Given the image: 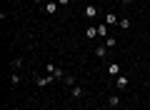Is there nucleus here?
I'll list each match as a JSON object with an SVG mask.
<instances>
[{
  "label": "nucleus",
  "mask_w": 150,
  "mask_h": 110,
  "mask_svg": "<svg viewBox=\"0 0 150 110\" xmlns=\"http://www.w3.org/2000/svg\"><path fill=\"white\" fill-rule=\"evenodd\" d=\"M85 38H88V40L98 38V28H88V30H85Z\"/></svg>",
  "instance_id": "12"
},
{
  "label": "nucleus",
  "mask_w": 150,
  "mask_h": 110,
  "mask_svg": "<svg viewBox=\"0 0 150 110\" xmlns=\"http://www.w3.org/2000/svg\"><path fill=\"white\" fill-rule=\"evenodd\" d=\"M18 83H20V75L13 73V75H10V85H18Z\"/></svg>",
  "instance_id": "16"
},
{
  "label": "nucleus",
  "mask_w": 150,
  "mask_h": 110,
  "mask_svg": "<svg viewBox=\"0 0 150 110\" xmlns=\"http://www.w3.org/2000/svg\"><path fill=\"white\" fill-rule=\"evenodd\" d=\"M20 65H23V58H15V60H13V68H15V70L20 68Z\"/></svg>",
  "instance_id": "17"
},
{
  "label": "nucleus",
  "mask_w": 150,
  "mask_h": 110,
  "mask_svg": "<svg viewBox=\"0 0 150 110\" xmlns=\"http://www.w3.org/2000/svg\"><path fill=\"white\" fill-rule=\"evenodd\" d=\"M115 45H118V40H115L112 35H108L105 38V48H115Z\"/></svg>",
  "instance_id": "14"
},
{
  "label": "nucleus",
  "mask_w": 150,
  "mask_h": 110,
  "mask_svg": "<svg viewBox=\"0 0 150 110\" xmlns=\"http://www.w3.org/2000/svg\"><path fill=\"white\" fill-rule=\"evenodd\" d=\"M65 85H70V88H73V85H78V83H75V78H73V75H65Z\"/></svg>",
  "instance_id": "15"
},
{
  "label": "nucleus",
  "mask_w": 150,
  "mask_h": 110,
  "mask_svg": "<svg viewBox=\"0 0 150 110\" xmlns=\"http://www.w3.org/2000/svg\"><path fill=\"white\" fill-rule=\"evenodd\" d=\"M120 30H130V25H133V23H130V18H120Z\"/></svg>",
  "instance_id": "8"
},
{
  "label": "nucleus",
  "mask_w": 150,
  "mask_h": 110,
  "mask_svg": "<svg viewBox=\"0 0 150 110\" xmlns=\"http://www.w3.org/2000/svg\"><path fill=\"white\" fill-rule=\"evenodd\" d=\"M35 83H38V88H45V85H50V83H53V75H45V78H43V75H38V78H35Z\"/></svg>",
  "instance_id": "2"
},
{
  "label": "nucleus",
  "mask_w": 150,
  "mask_h": 110,
  "mask_svg": "<svg viewBox=\"0 0 150 110\" xmlns=\"http://www.w3.org/2000/svg\"><path fill=\"white\" fill-rule=\"evenodd\" d=\"M45 73H50V75H53V80H63L65 75H68V73H65V70H60V68H55L53 63H48V65H45Z\"/></svg>",
  "instance_id": "1"
},
{
  "label": "nucleus",
  "mask_w": 150,
  "mask_h": 110,
  "mask_svg": "<svg viewBox=\"0 0 150 110\" xmlns=\"http://www.w3.org/2000/svg\"><path fill=\"white\" fill-rule=\"evenodd\" d=\"M98 35H103V38L110 35V33H108V25H105V23H100V25H98Z\"/></svg>",
  "instance_id": "11"
},
{
  "label": "nucleus",
  "mask_w": 150,
  "mask_h": 110,
  "mask_svg": "<svg viewBox=\"0 0 150 110\" xmlns=\"http://www.w3.org/2000/svg\"><path fill=\"white\" fill-rule=\"evenodd\" d=\"M58 5H70V0H58Z\"/></svg>",
  "instance_id": "18"
},
{
  "label": "nucleus",
  "mask_w": 150,
  "mask_h": 110,
  "mask_svg": "<svg viewBox=\"0 0 150 110\" xmlns=\"http://www.w3.org/2000/svg\"><path fill=\"white\" fill-rule=\"evenodd\" d=\"M95 15H98V8L95 5H88L85 8V18H95Z\"/></svg>",
  "instance_id": "10"
},
{
  "label": "nucleus",
  "mask_w": 150,
  "mask_h": 110,
  "mask_svg": "<svg viewBox=\"0 0 150 110\" xmlns=\"http://www.w3.org/2000/svg\"><path fill=\"white\" fill-rule=\"evenodd\" d=\"M115 85H118V90H125L130 85V80H128V75H118V80H115Z\"/></svg>",
  "instance_id": "3"
},
{
  "label": "nucleus",
  "mask_w": 150,
  "mask_h": 110,
  "mask_svg": "<svg viewBox=\"0 0 150 110\" xmlns=\"http://www.w3.org/2000/svg\"><path fill=\"white\" fill-rule=\"evenodd\" d=\"M120 3H123V5H130V3H133V0H120Z\"/></svg>",
  "instance_id": "19"
},
{
  "label": "nucleus",
  "mask_w": 150,
  "mask_h": 110,
  "mask_svg": "<svg viewBox=\"0 0 150 110\" xmlns=\"http://www.w3.org/2000/svg\"><path fill=\"white\" fill-rule=\"evenodd\" d=\"M43 10L48 13V15H55V10H58V5H55V3H45V5H43Z\"/></svg>",
  "instance_id": "6"
},
{
  "label": "nucleus",
  "mask_w": 150,
  "mask_h": 110,
  "mask_svg": "<svg viewBox=\"0 0 150 110\" xmlns=\"http://www.w3.org/2000/svg\"><path fill=\"white\" fill-rule=\"evenodd\" d=\"M70 95H73V98H83V88L80 85H73V88H70Z\"/></svg>",
  "instance_id": "9"
},
{
  "label": "nucleus",
  "mask_w": 150,
  "mask_h": 110,
  "mask_svg": "<svg viewBox=\"0 0 150 110\" xmlns=\"http://www.w3.org/2000/svg\"><path fill=\"white\" fill-rule=\"evenodd\" d=\"M95 58H100V60L105 58V45H98L95 48Z\"/></svg>",
  "instance_id": "13"
},
{
  "label": "nucleus",
  "mask_w": 150,
  "mask_h": 110,
  "mask_svg": "<svg viewBox=\"0 0 150 110\" xmlns=\"http://www.w3.org/2000/svg\"><path fill=\"white\" fill-rule=\"evenodd\" d=\"M108 108H120V98L118 95H110V98H108Z\"/></svg>",
  "instance_id": "4"
},
{
  "label": "nucleus",
  "mask_w": 150,
  "mask_h": 110,
  "mask_svg": "<svg viewBox=\"0 0 150 110\" xmlns=\"http://www.w3.org/2000/svg\"><path fill=\"white\" fill-rule=\"evenodd\" d=\"M108 75H120V65L118 63H110V65H108Z\"/></svg>",
  "instance_id": "7"
},
{
  "label": "nucleus",
  "mask_w": 150,
  "mask_h": 110,
  "mask_svg": "<svg viewBox=\"0 0 150 110\" xmlns=\"http://www.w3.org/2000/svg\"><path fill=\"white\" fill-rule=\"evenodd\" d=\"M105 23H108V25H118V15H115V13H108V15H105Z\"/></svg>",
  "instance_id": "5"
}]
</instances>
